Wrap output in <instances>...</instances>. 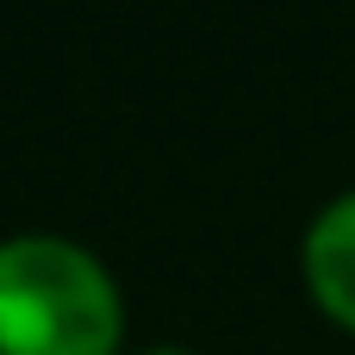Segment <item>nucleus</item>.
<instances>
[{"mask_svg":"<svg viewBox=\"0 0 355 355\" xmlns=\"http://www.w3.org/2000/svg\"><path fill=\"white\" fill-rule=\"evenodd\" d=\"M125 300L106 262L69 237H0V355H112Z\"/></svg>","mask_w":355,"mask_h":355,"instance_id":"f257e3e1","label":"nucleus"},{"mask_svg":"<svg viewBox=\"0 0 355 355\" xmlns=\"http://www.w3.org/2000/svg\"><path fill=\"white\" fill-rule=\"evenodd\" d=\"M300 262H306V287H312V300H318L337 324H349V331H355V187H349V193H337V200L312 218Z\"/></svg>","mask_w":355,"mask_h":355,"instance_id":"f03ea898","label":"nucleus"},{"mask_svg":"<svg viewBox=\"0 0 355 355\" xmlns=\"http://www.w3.org/2000/svg\"><path fill=\"white\" fill-rule=\"evenodd\" d=\"M144 355H187V349H144Z\"/></svg>","mask_w":355,"mask_h":355,"instance_id":"7ed1b4c3","label":"nucleus"}]
</instances>
